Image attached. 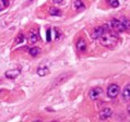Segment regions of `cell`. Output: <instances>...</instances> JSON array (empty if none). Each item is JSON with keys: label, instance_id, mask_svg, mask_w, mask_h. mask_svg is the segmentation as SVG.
<instances>
[{"label": "cell", "instance_id": "cell-1", "mask_svg": "<svg viewBox=\"0 0 130 122\" xmlns=\"http://www.w3.org/2000/svg\"><path fill=\"white\" fill-rule=\"evenodd\" d=\"M118 40V35L115 33H109V31L106 32L100 37V44L104 47H113Z\"/></svg>", "mask_w": 130, "mask_h": 122}, {"label": "cell", "instance_id": "cell-2", "mask_svg": "<svg viewBox=\"0 0 130 122\" xmlns=\"http://www.w3.org/2000/svg\"><path fill=\"white\" fill-rule=\"evenodd\" d=\"M71 75H72L71 72H68V73H62V74L58 75V76H56V77L53 80L52 83H50L49 88L52 89V88H55V87H58V86L62 85L64 82H67V81H68V78H69Z\"/></svg>", "mask_w": 130, "mask_h": 122}, {"label": "cell", "instance_id": "cell-3", "mask_svg": "<svg viewBox=\"0 0 130 122\" xmlns=\"http://www.w3.org/2000/svg\"><path fill=\"white\" fill-rule=\"evenodd\" d=\"M109 30H110V26H109V25H107V24H104V25H102V26H97V27H95L94 30L92 31V33H91V38H92V39H97V38H100L103 34H105L106 32H108Z\"/></svg>", "mask_w": 130, "mask_h": 122}, {"label": "cell", "instance_id": "cell-4", "mask_svg": "<svg viewBox=\"0 0 130 122\" xmlns=\"http://www.w3.org/2000/svg\"><path fill=\"white\" fill-rule=\"evenodd\" d=\"M102 95H103V89L101 87H93L91 91L89 92V97H90V99H92V100L99 99Z\"/></svg>", "mask_w": 130, "mask_h": 122}, {"label": "cell", "instance_id": "cell-5", "mask_svg": "<svg viewBox=\"0 0 130 122\" xmlns=\"http://www.w3.org/2000/svg\"><path fill=\"white\" fill-rule=\"evenodd\" d=\"M119 93V87L117 84H110L107 87V96L109 98H115Z\"/></svg>", "mask_w": 130, "mask_h": 122}, {"label": "cell", "instance_id": "cell-6", "mask_svg": "<svg viewBox=\"0 0 130 122\" xmlns=\"http://www.w3.org/2000/svg\"><path fill=\"white\" fill-rule=\"evenodd\" d=\"M109 26H110V28H114V30L117 31V32H124L125 31V27H124V25H122V22L117 20V19L111 20Z\"/></svg>", "mask_w": 130, "mask_h": 122}, {"label": "cell", "instance_id": "cell-7", "mask_svg": "<svg viewBox=\"0 0 130 122\" xmlns=\"http://www.w3.org/2000/svg\"><path fill=\"white\" fill-rule=\"evenodd\" d=\"M113 114V110H111V108H104L101 110V112L99 114V117H100V119L101 120H106L108 119V118H110V116Z\"/></svg>", "mask_w": 130, "mask_h": 122}, {"label": "cell", "instance_id": "cell-8", "mask_svg": "<svg viewBox=\"0 0 130 122\" xmlns=\"http://www.w3.org/2000/svg\"><path fill=\"white\" fill-rule=\"evenodd\" d=\"M39 39V35H38V32L34 30V31H32L30 32V34H28V37H27V40L30 44H35L36 42H37Z\"/></svg>", "mask_w": 130, "mask_h": 122}, {"label": "cell", "instance_id": "cell-9", "mask_svg": "<svg viewBox=\"0 0 130 122\" xmlns=\"http://www.w3.org/2000/svg\"><path fill=\"white\" fill-rule=\"evenodd\" d=\"M20 70H8L6 72V77L10 78V80H14L20 75Z\"/></svg>", "mask_w": 130, "mask_h": 122}, {"label": "cell", "instance_id": "cell-10", "mask_svg": "<svg viewBox=\"0 0 130 122\" xmlns=\"http://www.w3.org/2000/svg\"><path fill=\"white\" fill-rule=\"evenodd\" d=\"M122 99L124 101H130V84L126 85L124 91H122Z\"/></svg>", "mask_w": 130, "mask_h": 122}, {"label": "cell", "instance_id": "cell-11", "mask_svg": "<svg viewBox=\"0 0 130 122\" xmlns=\"http://www.w3.org/2000/svg\"><path fill=\"white\" fill-rule=\"evenodd\" d=\"M77 49L80 52H84L86 50V42L83 38H80L77 43Z\"/></svg>", "mask_w": 130, "mask_h": 122}, {"label": "cell", "instance_id": "cell-12", "mask_svg": "<svg viewBox=\"0 0 130 122\" xmlns=\"http://www.w3.org/2000/svg\"><path fill=\"white\" fill-rule=\"evenodd\" d=\"M48 72H49V69L46 66H42L37 69V74L39 76H45V75L48 74Z\"/></svg>", "mask_w": 130, "mask_h": 122}, {"label": "cell", "instance_id": "cell-13", "mask_svg": "<svg viewBox=\"0 0 130 122\" xmlns=\"http://www.w3.org/2000/svg\"><path fill=\"white\" fill-rule=\"evenodd\" d=\"M25 40V36L23 33H20L19 35L17 36V38L14 39V44L15 45H20V44H23V42Z\"/></svg>", "mask_w": 130, "mask_h": 122}, {"label": "cell", "instance_id": "cell-14", "mask_svg": "<svg viewBox=\"0 0 130 122\" xmlns=\"http://www.w3.org/2000/svg\"><path fill=\"white\" fill-rule=\"evenodd\" d=\"M49 14L50 15H54V16H60L61 15V11L57 8H50L49 9Z\"/></svg>", "mask_w": 130, "mask_h": 122}, {"label": "cell", "instance_id": "cell-15", "mask_svg": "<svg viewBox=\"0 0 130 122\" xmlns=\"http://www.w3.org/2000/svg\"><path fill=\"white\" fill-rule=\"evenodd\" d=\"M74 8L78 9V10H84L85 6H84V3H83L81 0H77V1L74 2Z\"/></svg>", "mask_w": 130, "mask_h": 122}, {"label": "cell", "instance_id": "cell-16", "mask_svg": "<svg viewBox=\"0 0 130 122\" xmlns=\"http://www.w3.org/2000/svg\"><path fill=\"white\" fill-rule=\"evenodd\" d=\"M28 52H30V55L32 57H36L39 52H41V49H39L38 47H33V48H31L30 50H28Z\"/></svg>", "mask_w": 130, "mask_h": 122}, {"label": "cell", "instance_id": "cell-17", "mask_svg": "<svg viewBox=\"0 0 130 122\" xmlns=\"http://www.w3.org/2000/svg\"><path fill=\"white\" fill-rule=\"evenodd\" d=\"M121 22H122V25H124V27H125V31L126 30H130V20H128V19H122Z\"/></svg>", "mask_w": 130, "mask_h": 122}, {"label": "cell", "instance_id": "cell-18", "mask_svg": "<svg viewBox=\"0 0 130 122\" xmlns=\"http://www.w3.org/2000/svg\"><path fill=\"white\" fill-rule=\"evenodd\" d=\"M107 1L110 5V7H113V8H117V7H119V1L118 0H107Z\"/></svg>", "mask_w": 130, "mask_h": 122}, {"label": "cell", "instance_id": "cell-19", "mask_svg": "<svg viewBox=\"0 0 130 122\" xmlns=\"http://www.w3.org/2000/svg\"><path fill=\"white\" fill-rule=\"evenodd\" d=\"M50 35H52V31H50V28H48L47 30V42H50L52 40V36H50Z\"/></svg>", "mask_w": 130, "mask_h": 122}, {"label": "cell", "instance_id": "cell-20", "mask_svg": "<svg viewBox=\"0 0 130 122\" xmlns=\"http://www.w3.org/2000/svg\"><path fill=\"white\" fill-rule=\"evenodd\" d=\"M55 31H56V38L58 39V38L60 37V34H61V32H60V30H58V28H55Z\"/></svg>", "mask_w": 130, "mask_h": 122}, {"label": "cell", "instance_id": "cell-21", "mask_svg": "<svg viewBox=\"0 0 130 122\" xmlns=\"http://www.w3.org/2000/svg\"><path fill=\"white\" fill-rule=\"evenodd\" d=\"M3 3V7H8L9 6V0H1Z\"/></svg>", "mask_w": 130, "mask_h": 122}, {"label": "cell", "instance_id": "cell-22", "mask_svg": "<svg viewBox=\"0 0 130 122\" xmlns=\"http://www.w3.org/2000/svg\"><path fill=\"white\" fill-rule=\"evenodd\" d=\"M62 1H63V0H53V2L54 3H57V5H59V3H61Z\"/></svg>", "mask_w": 130, "mask_h": 122}, {"label": "cell", "instance_id": "cell-23", "mask_svg": "<svg viewBox=\"0 0 130 122\" xmlns=\"http://www.w3.org/2000/svg\"><path fill=\"white\" fill-rule=\"evenodd\" d=\"M127 113H128V116H130V105L127 107Z\"/></svg>", "mask_w": 130, "mask_h": 122}]
</instances>
